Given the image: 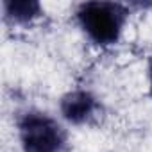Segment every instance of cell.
Instances as JSON below:
<instances>
[{"mask_svg":"<svg viewBox=\"0 0 152 152\" xmlns=\"http://www.w3.org/2000/svg\"><path fill=\"white\" fill-rule=\"evenodd\" d=\"M131 16V6L122 2H83L75 9V20L84 36L100 48L120 41L125 23Z\"/></svg>","mask_w":152,"mask_h":152,"instance_id":"1","label":"cell"},{"mask_svg":"<svg viewBox=\"0 0 152 152\" xmlns=\"http://www.w3.org/2000/svg\"><path fill=\"white\" fill-rule=\"evenodd\" d=\"M16 131L22 152H68L64 125L47 111L29 107L18 113Z\"/></svg>","mask_w":152,"mask_h":152,"instance_id":"2","label":"cell"},{"mask_svg":"<svg viewBox=\"0 0 152 152\" xmlns=\"http://www.w3.org/2000/svg\"><path fill=\"white\" fill-rule=\"evenodd\" d=\"M59 113L63 120H66L72 125H84L99 116L100 100L90 90H70L59 100Z\"/></svg>","mask_w":152,"mask_h":152,"instance_id":"3","label":"cell"},{"mask_svg":"<svg viewBox=\"0 0 152 152\" xmlns=\"http://www.w3.org/2000/svg\"><path fill=\"white\" fill-rule=\"evenodd\" d=\"M4 20L9 25H29L43 15V7L36 0H4Z\"/></svg>","mask_w":152,"mask_h":152,"instance_id":"4","label":"cell"},{"mask_svg":"<svg viewBox=\"0 0 152 152\" xmlns=\"http://www.w3.org/2000/svg\"><path fill=\"white\" fill-rule=\"evenodd\" d=\"M147 79H148V93L152 97V54L147 59Z\"/></svg>","mask_w":152,"mask_h":152,"instance_id":"5","label":"cell"}]
</instances>
